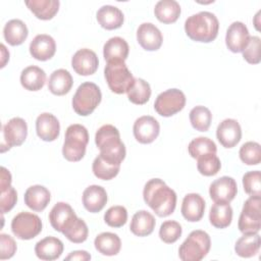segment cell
Masks as SVG:
<instances>
[{
	"instance_id": "7",
	"label": "cell",
	"mask_w": 261,
	"mask_h": 261,
	"mask_svg": "<svg viewBox=\"0 0 261 261\" xmlns=\"http://www.w3.org/2000/svg\"><path fill=\"white\" fill-rule=\"evenodd\" d=\"M104 75L109 89L115 94L126 93L135 80L123 60L108 61Z\"/></svg>"
},
{
	"instance_id": "33",
	"label": "cell",
	"mask_w": 261,
	"mask_h": 261,
	"mask_svg": "<svg viewBox=\"0 0 261 261\" xmlns=\"http://www.w3.org/2000/svg\"><path fill=\"white\" fill-rule=\"evenodd\" d=\"M210 223L216 228H225L232 220V208L229 203H214L209 212Z\"/></svg>"
},
{
	"instance_id": "23",
	"label": "cell",
	"mask_w": 261,
	"mask_h": 261,
	"mask_svg": "<svg viewBox=\"0 0 261 261\" xmlns=\"http://www.w3.org/2000/svg\"><path fill=\"white\" fill-rule=\"evenodd\" d=\"M51 199L50 192L41 185H35L27 189L24 193L25 205L36 212L43 211L49 204Z\"/></svg>"
},
{
	"instance_id": "43",
	"label": "cell",
	"mask_w": 261,
	"mask_h": 261,
	"mask_svg": "<svg viewBox=\"0 0 261 261\" xmlns=\"http://www.w3.org/2000/svg\"><path fill=\"white\" fill-rule=\"evenodd\" d=\"M181 232V225L177 221L166 220L160 226L159 237L164 243L173 244L180 238Z\"/></svg>"
},
{
	"instance_id": "39",
	"label": "cell",
	"mask_w": 261,
	"mask_h": 261,
	"mask_svg": "<svg viewBox=\"0 0 261 261\" xmlns=\"http://www.w3.org/2000/svg\"><path fill=\"white\" fill-rule=\"evenodd\" d=\"M189 154L197 159L205 154H216L217 148L215 143L206 137H199L192 140L188 147Z\"/></svg>"
},
{
	"instance_id": "10",
	"label": "cell",
	"mask_w": 261,
	"mask_h": 261,
	"mask_svg": "<svg viewBox=\"0 0 261 261\" xmlns=\"http://www.w3.org/2000/svg\"><path fill=\"white\" fill-rule=\"evenodd\" d=\"M186 105V96L178 89H168L160 93L154 103L155 111L164 117L179 112Z\"/></svg>"
},
{
	"instance_id": "44",
	"label": "cell",
	"mask_w": 261,
	"mask_h": 261,
	"mask_svg": "<svg viewBox=\"0 0 261 261\" xmlns=\"http://www.w3.org/2000/svg\"><path fill=\"white\" fill-rule=\"evenodd\" d=\"M127 211L123 206L110 207L104 214V221L111 227H121L126 223Z\"/></svg>"
},
{
	"instance_id": "50",
	"label": "cell",
	"mask_w": 261,
	"mask_h": 261,
	"mask_svg": "<svg viewBox=\"0 0 261 261\" xmlns=\"http://www.w3.org/2000/svg\"><path fill=\"white\" fill-rule=\"evenodd\" d=\"M91 259V255L84 250L73 251L68 256L65 257V260H80V261H87Z\"/></svg>"
},
{
	"instance_id": "14",
	"label": "cell",
	"mask_w": 261,
	"mask_h": 261,
	"mask_svg": "<svg viewBox=\"0 0 261 261\" xmlns=\"http://www.w3.org/2000/svg\"><path fill=\"white\" fill-rule=\"evenodd\" d=\"M76 218L77 216L71 206L65 202L55 204L49 213V221L52 227L60 232L66 230Z\"/></svg>"
},
{
	"instance_id": "11",
	"label": "cell",
	"mask_w": 261,
	"mask_h": 261,
	"mask_svg": "<svg viewBox=\"0 0 261 261\" xmlns=\"http://www.w3.org/2000/svg\"><path fill=\"white\" fill-rule=\"evenodd\" d=\"M28 125L24 119L20 117L11 118L2 127L1 152L9 150L11 147L20 146L27 139Z\"/></svg>"
},
{
	"instance_id": "5",
	"label": "cell",
	"mask_w": 261,
	"mask_h": 261,
	"mask_svg": "<svg viewBox=\"0 0 261 261\" xmlns=\"http://www.w3.org/2000/svg\"><path fill=\"white\" fill-rule=\"evenodd\" d=\"M211 240L209 234L201 229L193 230L178 249L182 261H200L209 252Z\"/></svg>"
},
{
	"instance_id": "36",
	"label": "cell",
	"mask_w": 261,
	"mask_h": 261,
	"mask_svg": "<svg viewBox=\"0 0 261 261\" xmlns=\"http://www.w3.org/2000/svg\"><path fill=\"white\" fill-rule=\"evenodd\" d=\"M119 169V164H115L106 160L100 154L94 159L92 165V170L95 176L103 180H109L115 177L118 174Z\"/></svg>"
},
{
	"instance_id": "24",
	"label": "cell",
	"mask_w": 261,
	"mask_h": 261,
	"mask_svg": "<svg viewBox=\"0 0 261 261\" xmlns=\"http://www.w3.org/2000/svg\"><path fill=\"white\" fill-rule=\"evenodd\" d=\"M35 253L41 260L58 259L63 253V243L55 237H46L36 244Z\"/></svg>"
},
{
	"instance_id": "34",
	"label": "cell",
	"mask_w": 261,
	"mask_h": 261,
	"mask_svg": "<svg viewBox=\"0 0 261 261\" xmlns=\"http://www.w3.org/2000/svg\"><path fill=\"white\" fill-rule=\"evenodd\" d=\"M154 13L157 19L163 23H172L180 15V6L174 0H160L156 3Z\"/></svg>"
},
{
	"instance_id": "27",
	"label": "cell",
	"mask_w": 261,
	"mask_h": 261,
	"mask_svg": "<svg viewBox=\"0 0 261 261\" xmlns=\"http://www.w3.org/2000/svg\"><path fill=\"white\" fill-rule=\"evenodd\" d=\"M73 84V80L68 70L59 68L54 70L48 81L49 91L57 96H62L67 94Z\"/></svg>"
},
{
	"instance_id": "37",
	"label": "cell",
	"mask_w": 261,
	"mask_h": 261,
	"mask_svg": "<svg viewBox=\"0 0 261 261\" xmlns=\"http://www.w3.org/2000/svg\"><path fill=\"white\" fill-rule=\"evenodd\" d=\"M128 100L137 105H143L147 103L151 96L150 85L143 79H135L134 83L127 90Z\"/></svg>"
},
{
	"instance_id": "47",
	"label": "cell",
	"mask_w": 261,
	"mask_h": 261,
	"mask_svg": "<svg viewBox=\"0 0 261 261\" xmlns=\"http://www.w3.org/2000/svg\"><path fill=\"white\" fill-rule=\"evenodd\" d=\"M17 201V193L13 187H8L4 191H1V199H0V210L1 213L4 214L9 212Z\"/></svg>"
},
{
	"instance_id": "15",
	"label": "cell",
	"mask_w": 261,
	"mask_h": 261,
	"mask_svg": "<svg viewBox=\"0 0 261 261\" xmlns=\"http://www.w3.org/2000/svg\"><path fill=\"white\" fill-rule=\"evenodd\" d=\"M99 60L96 53L88 48L77 50L71 58V66L80 75H91L98 69Z\"/></svg>"
},
{
	"instance_id": "17",
	"label": "cell",
	"mask_w": 261,
	"mask_h": 261,
	"mask_svg": "<svg viewBox=\"0 0 261 261\" xmlns=\"http://www.w3.org/2000/svg\"><path fill=\"white\" fill-rule=\"evenodd\" d=\"M249 39L250 34L248 28L241 21H234L226 31L225 44L231 52L239 53L243 52V50L246 48Z\"/></svg>"
},
{
	"instance_id": "22",
	"label": "cell",
	"mask_w": 261,
	"mask_h": 261,
	"mask_svg": "<svg viewBox=\"0 0 261 261\" xmlns=\"http://www.w3.org/2000/svg\"><path fill=\"white\" fill-rule=\"evenodd\" d=\"M105 189L98 185L89 186L83 193V204L86 210L91 213L100 212L107 203Z\"/></svg>"
},
{
	"instance_id": "6",
	"label": "cell",
	"mask_w": 261,
	"mask_h": 261,
	"mask_svg": "<svg viewBox=\"0 0 261 261\" xmlns=\"http://www.w3.org/2000/svg\"><path fill=\"white\" fill-rule=\"evenodd\" d=\"M102 94L99 87L92 82H85L79 86L73 98L72 108L81 116L90 115L100 104Z\"/></svg>"
},
{
	"instance_id": "2",
	"label": "cell",
	"mask_w": 261,
	"mask_h": 261,
	"mask_svg": "<svg viewBox=\"0 0 261 261\" xmlns=\"http://www.w3.org/2000/svg\"><path fill=\"white\" fill-rule=\"evenodd\" d=\"M95 143L100 150V155L106 160L121 164L125 157V146L120 140L118 129L112 124L102 125L95 135Z\"/></svg>"
},
{
	"instance_id": "1",
	"label": "cell",
	"mask_w": 261,
	"mask_h": 261,
	"mask_svg": "<svg viewBox=\"0 0 261 261\" xmlns=\"http://www.w3.org/2000/svg\"><path fill=\"white\" fill-rule=\"evenodd\" d=\"M143 198L145 203L159 217L172 214L176 206L175 192L160 178H152L146 182Z\"/></svg>"
},
{
	"instance_id": "16",
	"label": "cell",
	"mask_w": 261,
	"mask_h": 261,
	"mask_svg": "<svg viewBox=\"0 0 261 261\" xmlns=\"http://www.w3.org/2000/svg\"><path fill=\"white\" fill-rule=\"evenodd\" d=\"M137 41L140 46L147 51L158 50L163 42L160 30L151 22L140 24L137 31Z\"/></svg>"
},
{
	"instance_id": "46",
	"label": "cell",
	"mask_w": 261,
	"mask_h": 261,
	"mask_svg": "<svg viewBox=\"0 0 261 261\" xmlns=\"http://www.w3.org/2000/svg\"><path fill=\"white\" fill-rule=\"evenodd\" d=\"M260 38L257 36H250L248 45L243 50L244 59L251 64H258L261 60L260 57Z\"/></svg>"
},
{
	"instance_id": "20",
	"label": "cell",
	"mask_w": 261,
	"mask_h": 261,
	"mask_svg": "<svg viewBox=\"0 0 261 261\" xmlns=\"http://www.w3.org/2000/svg\"><path fill=\"white\" fill-rule=\"evenodd\" d=\"M36 132L38 137L45 142L55 141L60 133V124L56 116L44 112L37 117Z\"/></svg>"
},
{
	"instance_id": "8",
	"label": "cell",
	"mask_w": 261,
	"mask_h": 261,
	"mask_svg": "<svg viewBox=\"0 0 261 261\" xmlns=\"http://www.w3.org/2000/svg\"><path fill=\"white\" fill-rule=\"evenodd\" d=\"M238 226L244 234L259 232L261 228V196H250L245 201Z\"/></svg>"
},
{
	"instance_id": "9",
	"label": "cell",
	"mask_w": 261,
	"mask_h": 261,
	"mask_svg": "<svg viewBox=\"0 0 261 261\" xmlns=\"http://www.w3.org/2000/svg\"><path fill=\"white\" fill-rule=\"evenodd\" d=\"M11 230L13 234L20 240H31L37 237L42 230V221L40 217L30 212H19L11 221Z\"/></svg>"
},
{
	"instance_id": "51",
	"label": "cell",
	"mask_w": 261,
	"mask_h": 261,
	"mask_svg": "<svg viewBox=\"0 0 261 261\" xmlns=\"http://www.w3.org/2000/svg\"><path fill=\"white\" fill-rule=\"evenodd\" d=\"M0 48H1V67H4L6 62L9 60V52L3 44L0 45Z\"/></svg>"
},
{
	"instance_id": "21",
	"label": "cell",
	"mask_w": 261,
	"mask_h": 261,
	"mask_svg": "<svg viewBox=\"0 0 261 261\" xmlns=\"http://www.w3.org/2000/svg\"><path fill=\"white\" fill-rule=\"evenodd\" d=\"M180 211L185 219L191 222H197L204 215L205 201L199 194H188L182 200Z\"/></svg>"
},
{
	"instance_id": "26",
	"label": "cell",
	"mask_w": 261,
	"mask_h": 261,
	"mask_svg": "<svg viewBox=\"0 0 261 261\" xmlns=\"http://www.w3.org/2000/svg\"><path fill=\"white\" fill-rule=\"evenodd\" d=\"M155 224V218L150 212L146 210H140L134 214L129 229L135 236L147 237L153 232Z\"/></svg>"
},
{
	"instance_id": "32",
	"label": "cell",
	"mask_w": 261,
	"mask_h": 261,
	"mask_svg": "<svg viewBox=\"0 0 261 261\" xmlns=\"http://www.w3.org/2000/svg\"><path fill=\"white\" fill-rule=\"evenodd\" d=\"M96 250L105 256L117 255L121 248V241L116 233L101 232L94 241Z\"/></svg>"
},
{
	"instance_id": "4",
	"label": "cell",
	"mask_w": 261,
	"mask_h": 261,
	"mask_svg": "<svg viewBox=\"0 0 261 261\" xmlns=\"http://www.w3.org/2000/svg\"><path fill=\"white\" fill-rule=\"evenodd\" d=\"M88 143L89 134L87 128L79 123L70 124L65 132V140L62 147L63 157L71 162L80 161L86 154Z\"/></svg>"
},
{
	"instance_id": "29",
	"label": "cell",
	"mask_w": 261,
	"mask_h": 261,
	"mask_svg": "<svg viewBox=\"0 0 261 261\" xmlns=\"http://www.w3.org/2000/svg\"><path fill=\"white\" fill-rule=\"evenodd\" d=\"M29 31L27 24L20 19H11L4 25L3 36L5 41L11 46L21 45L28 38Z\"/></svg>"
},
{
	"instance_id": "38",
	"label": "cell",
	"mask_w": 261,
	"mask_h": 261,
	"mask_svg": "<svg viewBox=\"0 0 261 261\" xmlns=\"http://www.w3.org/2000/svg\"><path fill=\"white\" fill-rule=\"evenodd\" d=\"M212 120L211 111L202 105L194 107L190 111V121L192 126L199 132H207Z\"/></svg>"
},
{
	"instance_id": "3",
	"label": "cell",
	"mask_w": 261,
	"mask_h": 261,
	"mask_svg": "<svg viewBox=\"0 0 261 261\" xmlns=\"http://www.w3.org/2000/svg\"><path fill=\"white\" fill-rule=\"evenodd\" d=\"M218 30V19L209 11H201L193 14L185 21V32L187 36L196 42H212L217 37Z\"/></svg>"
},
{
	"instance_id": "31",
	"label": "cell",
	"mask_w": 261,
	"mask_h": 261,
	"mask_svg": "<svg viewBox=\"0 0 261 261\" xmlns=\"http://www.w3.org/2000/svg\"><path fill=\"white\" fill-rule=\"evenodd\" d=\"M129 47L126 41L120 37L110 38L103 47L104 59L108 61L112 60H125L128 56Z\"/></svg>"
},
{
	"instance_id": "18",
	"label": "cell",
	"mask_w": 261,
	"mask_h": 261,
	"mask_svg": "<svg viewBox=\"0 0 261 261\" xmlns=\"http://www.w3.org/2000/svg\"><path fill=\"white\" fill-rule=\"evenodd\" d=\"M216 137L224 148L234 147L242 138V128L240 123L232 118L222 120L217 126Z\"/></svg>"
},
{
	"instance_id": "19",
	"label": "cell",
	"mask_w": 261,
	"mask_h": 261,
	"mask_svg": "<svg viewBox=\"0 0 261 261\" xmlns=\"http://www.w3.org/2000/svg\"><path fill=\"white\" fill-rule=\"evenodd\" d=\"M31 55L40 61L51 59L56 52V43L54 39L46 34L37 35L30 44Z\"/></svg>"
},
{
	"instance_id": "41",
	"label": "cell",
	"mask_w": 261,
	"mask_h": 261,
	"mask_svg": "<svg viewBox=\"0 0 261 261\" xmlns=\"http://www.w3.org/2000/svg\"><path fill=\"white\" fill-rule=\"evenodd\" d=\"M240 158L247 165H258L261 161V147L257 142H247L240 149Z\"/></svg>"
},
{
	"instance_id": "12",
	"label": "cell",
	"mask_w": 261,
	"mask_h": 261,
	"mask_svg": "<svg viewBox=\"0 0 261 261\" xmlns=\"http://www.w3.org/2000/svg\"><path fill=\"white\" fill-rule=\"evenodd\" d=\"M160 132L159 122L150 115H144L136 119L133 133L135 139L141 144H150L157 139Z\"/></svg>"
},
{
	"instance_id": "40",
	"label": "cell",
	"mask_w": 261,
	"mask_h": 261,
	"mask_svg": "<svg viewBox=\"0 0 261 261\" xmlns=\"http://www.w3.org/2000/svg\"><path fill=\"white\" fill-rule=\"evenodd\" d=\"M197 168L202 175L212 176L220 170L221 162L215 154H205L197 158Z\"/></svg>"
},
{
	"instance_id": "42",
	"label": "cell",
	"mask_w": 261,
	"mask_h": 261,
	"mask_svg": "<svg viewBox=\"0 0 261 261\" xmlns=\"http://www.w3.org/2000/svg\"><path fill=\"white\" fill-rule=\"evenodd\" d=\"M62 233L68 241L75 244H80V243H84L87 240L89 234V229L86 222L83 219L77 217L76 220Z\"/></svg>"
},
{
	"instance_id": "48",
	"label": "cell",
	"mask_w": 261,
	"mask_h": 261,
	"mask_svg": "<svg viewBox=\"0 0 261 261\" xmlns=\"http://www.w3.org/2000/svg\"><path fill=\"white\" fill-rule=\"evenodd\" d=\"M16 252L15 241L6 233L0 234V259L5 260L11 258Z\"/></svg>"
},
{
	"instance_id": "30",
	"label": "cell",
	"mask_w": 261,
	"mask_h": 261,
	"mask_svg": "<svg viewBox=\"0 0 261 261\" xmlns=\"http://www.w3.org/2000/svg\"><path fill=\"white\" fill-rule=\"evenodd\" d=\"M24 4L37 18L49 20L57 13L60 3L58 0H28Z\"/></svg>"
},
{
	"instance_id": "28",
	"label": "cell",
	"mask_w": 261,
	"mask_h": 261,
	"mask_svg": "<svg viewBox=\"0 0 261 261\" xmlns=\"http://www.w3.org/2000/svg\"><path fill=\"white\" fill-rule=\"evenodd\" d=\"M46 82L45 71L36 65L25 67L20 73V84L28 91L41 90Z\"/></svg>"
},
{
	"instance_id": "13",
	"label": "cell",
	"mask_w": 261,
	"mask_h": 261,
	"mask_svg": "<svg viewBox=\"0 0 261 261\" xmlns=\"http://www.w3.org/2000/svg\"><path fill=\"white\" fill-rule=\"evenodd\" d=\"M238 193L236 180L230 176H221L215 179L209 188L210 198L215 203H229Z\"/></svg>"
},
{
	"instance_id": "35",
	"label": "cell",
	"mask_w": 261,
	"mask_h": 261,
	"mask_svg": "<svg viewBox=\"0 0 261 261\" xmlns=\"http://www.w3.org/2000/svg\"><path fill=\"white\" fill-rule=\"evenodd\" d=\"M260 249V236L258 233H247L241 237L236 245L234 251L237 255L243 258L255 256Z\"/></svg>"
},
{
	"instance_id": "49",
	"label": "cell",
	"mask_w": 261,
	"mask_h": 261,
	"mask_svg": "<svg viewBox=\"0 0 261 261\" xmlns=\"http://www.w3.org/2000/svg\"><path fill=\"white\" fill-rule=\"evenodd\" d=\"M10 186H11V174L8 169L2 166L1 175H0V191H4Z\"/></svg>"
},
{
	"instance_id": "25",
	"label": "cell",
	"mask_w": 261,
	"mask_h": 261,
	"mask_svg": "<svg viewBox=\"0 0 261 261\" xmlns=\"http://www.w3.org/2000/svg\"><path fill=\"white\" fill-rule=\"evenodd\" d=\"M97 20L99 24L106 30H115L123 23L122 11L112 5H104L97 11Z\"/></svg>"
},
{
	"instance_id": "45",
	"label": "cell",
	"mask_w": 261,
	"mask_h": 261,
	"mask_svg": "<svg viewBox=\"0 0 261 261\" xmlns=\"http://www.w3.org/2000/svg\"><path fill=\"white\" fill-rule=\"evenodd\" d=\"M243 187L250 196H261V173L259 170L248 171L243 176Z\"/></svg>"
}]
</instances>
